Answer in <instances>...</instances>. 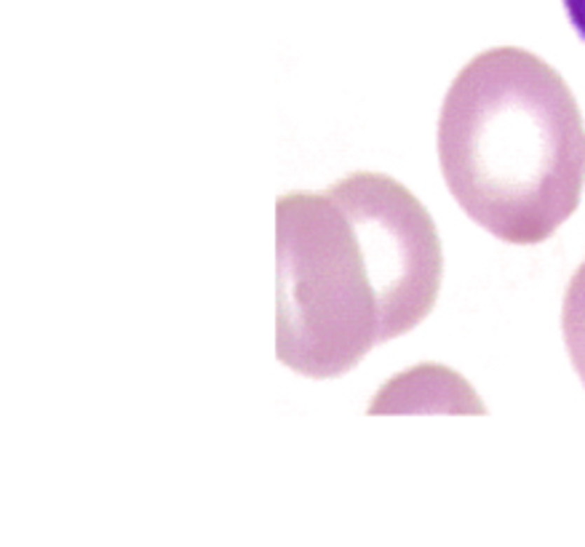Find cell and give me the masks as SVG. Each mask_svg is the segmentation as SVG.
<instances>
[{
    "label": "cell",
    "instance_id": "3957f363",
    "mask_svg": "<svg viewBox=\"0 0 585 547\" xmlns=\"http://www.w3.org/2000/svg\"><path fill=\"white\" fill-rule=\"evenodd\" d=\"M561 331H564V345H567L572 366L585 385V259L572 275L567 294H564Z\"/></svg>",
    "mask_w": 585,
    "mask_h": 547
},
{
    "label": "cell",
    "instance_id": "6da1fadb",
    "mask_svg": "<svg viewBox=\"0 0 585 547\" xmlns=\"http://www.w3.org/2000/svg\"><path fill=\"white\" fill-rule=\"evenodd\" d=\"M275 352L310 379L343 377L371 347L409 334L441 289L428 209L377 171L275 203Z\"/></svg>",
    "mask_w": 585,
    "mask_h": 547
},
{
    "label": "cell",
    "instance_id": "277c9868",
    "mask_svg": "<svg viewBox=\"0 0 585 547\" xmlns=\"http://www.w3.org/2000/svg\"><path fill=\"white\" fill-rule=\"evenodd\" d=\"M564 8L570 14L572 27L577 29V35L585 41V0H564Z\"/></svg>",
    "mask_w": 585,
    "mask_h": 547
},
{
    "label": "cell",
    "instance_id": "7a4b0ae2",
    "mask_svg": "<svg viewBox=\"0 0 585 547\" xmlns=\"http://www.w3.org/2000/svg\"><path fill=\"white\" fill-rule=\"evenodd\" d=\"M439 163L460 209L495 238L548 240L580 206L585 123L548 62L497 46L457 72L439 115Z\"/></svg>",
    "mask_w": 585,
    "mask_h": 547
}]
</instances>
